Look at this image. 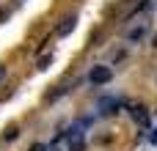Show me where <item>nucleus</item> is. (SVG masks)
Returning a JSON list of instances; mask_svg holds the SVG:
<instances>
[{
	"mask_svg": "<svg viewBox=\"0 0 157 151\" xmlns=\"http://www.w3.org/2000/svg\"><path fill=\"white\" fill-rule=\"evenodd\" d=\"M17 135H19V132H17V129H8V132H6V135H3V140H17Z\"/></svg>",
	"mask_w": 157,
	"mask_h": 151,
	"instance_id": "nucleus-9",
	"label": "nucleus"
},
{
	"mask_svg": "<svg viewBox=\"0 0 157 151\" xmlns=\"http://www.w3.org/2000/svg\"><path fill=\"white\" fill-rule=\"evenodd\" d=\"M152 143H157V129H152Z\"/></svg>",
	"mask_w": 157,
	"mask_h": 151,
	"instance_id": "nucleus-13",
	"label": "nucleus"
},
{
	"mask_svg": "<svg viewBox=\"0 0 157 151\" xmlns=\"http://www.w3.org/2000/svg\"><path fill=\"white\" fill-rule=\"evenodd\" d=\"M130 113H132L135 124H141V127H149V110H146L144 105H132V107H130Z\"/></svg>",
	"mask_w": 157,
	"mask_h": 151,
	"instance_id": "nucleus-3",
	"label": "nucleus"
},
{
	"mask_svg": "<svg viewBox=\"0 0 157 151\" xmlns=\"http://www.w3.org/2000/svg\"><path fill=\"white\" fill-rule=\"evenodd\" d=\"M144 33H146V28L138 25V28H132V30L127 33V39H130V41H138V39H144Z\"/></svg>",
	"mask_w": 157,
	"mask_h": 151,
	"instance_id": "nucleus-6",
	"label": "nucleus"
},
{
	"mask_svg": "<svg viewBox=\"0 0 157 151\" xmlns=\"http://www.w3.org/2000/svg\"><path fill=\"white\" fill-rule=\"evenodd\" d=\"M75 25H77V19H75V17H66V19H63V22L58 25V30H55V33H58V36L63 39V36H69V33L75 30Z\"/></svg>",
	"mask_w": 157,
	"mask_h": 151,
	"instance_id": "nucleus-5",
	"label": "nucleus"
},
{
	"mask_svg": "<svg viewBox=\"0 0 157 151\" xmlns=\"http://www.w3.org/2000/svg\"><path fill=\"white\" fill-rule=\"evenodd\" d=\"M155 146H157V143H155Z\"/></svg>",
	"mask_w": 157,
	"mask_h": 151,
	"instance_id": "nucleus-14",
	"label": "nucleus"
},
{
	"mask_svg": "<svg viewBox=\"0 0 157 151\" xmlns=\"http://www.w3.org/2000/svg\"><path fill=\"white\" fill-rule=\"evenodd\" d=\"M6 72H8V69H6V66L0 63V80H6Z\"/></svg>",
	"mask_w": 157,
	"mask_h": 151,
	"instance_id": "nucleus-10",
	"label": "nucleus"
},
{
	"mask_svg": "<svg viewBox=\"0 0 157 151\" xmlns=\"http://www.w3.org/2000/svg\"><path fill=\"white\" fill-rule=\"evenodd\" d=\"M66 140H69L72 151H80V149H83V132H80V129H69Z\"/></svg>",
	"mask_w": 157,
	"mask_h": 151,
	"instance_id": "nucleus-4",
	"label": "nucleus"
},
{
	"mask_svg": "<svg viewBox=\"0 0 157 151\" xmlns=\"http://www.w3.org/2000/svg\"><path fill=\"white\" fill-rule=\"evenodd\" d=\"M6 17H8V11H6V8H3V11H0V22H3V19H6Z\"/></svg>",
	"mask_w": 157,
	"mask_h": 151,
	"instance_id": "nucleus-12",
	"label": "nucleus"
},
{
	"mask_svg": "<svg viewBox=\"0 0 157 151\" xmlns=\"http://www.w3.org/2000/svg\"><path fill=\"white\" fill-rule=\"evenodd\" d=\"M52 63V55L50 52H44V55H39V61H36V69H47Z\"/></svg>",
	"mask_w": 157,
	"mask_h": 151,
	"instance_id": "nucleus-7",
	"label": "nucleus"
},
{
	"mask_svg": "<svg viewBox=\"0 0 157 151\" xmlns=\"http://www.w3.org/2000/svg\"><path fill=\"white\" fill-rule=\"evenodd\" d=\"M99 113L102 116H113V113H119V107H121V102L116 99V96H105V99H99Z\"/></svg>",
	"mask_w": 157,
	"mask_h": 151,
	"instance_id": "nucleus-2",
	"label": "nucleus"
},
{
	"mask_svg": "<svg viewBox=\"0 0 157 151\" xmlns=\"http://www.w3.org/2000/svg\"><path fill=\"white\" fill-rule=\"evenodd\" d=\"M30 151H47V149H44L41 143H36V146H33V149H30Z\"/></svg>",
	"mask_w": 157,
	"mask_h": 151,
	"instance_id": "nucleus-11",
	"label": "nucleus"
},
{
	"mask_svg": "<svg viewBox=\"0 0 157 151\" xmlns=\"http://www.w3.org/2000/svg\"><path fill=\"white\" fill-rule=\"evenodd\" d=\"M88 80H91V85H105V83L113 80V69L110 66H94L91 74H88Z\"/></svg>",
	"mask_w": 157,
	"mask_h": 151,
	"instance_id": "nucleus-1",
	"label": "nucleus"
},
{
	"mask_svg": "<svg viewBox=\"0 0 157 151\" xmlns=\"http://www.w3.org/2000/svg\"><path fill=\"white\" fill-rule=\"evenodd\" d=\"M66 91H69V85H61V88H58L55 94H50V102H55V99H61V96H63Z\"/></svg>",
	"mask_w": 157,
	"mask_h": 151,
	"instance_id": "nucleus-8",
	"label": "nucleus"
}]
</instances>
